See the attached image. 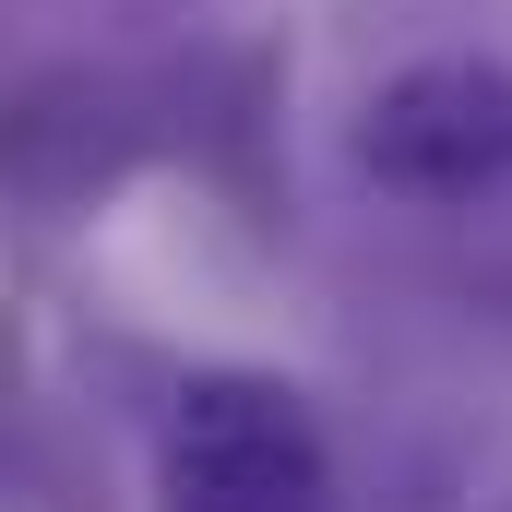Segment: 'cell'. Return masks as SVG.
I'll return each instance as SVG.
<instances>
[{"label": "cell", "instance_id": "1", "mask_svg": "<svg viewBox=\"0 0 512 512\" xmlns=\"http://www.w3.org/2000/svg\"><path fill=\"white\" fill-rule=\"evenodd\" d=\"M203 48H60L0 72V239H60L131 179L191 167Z\"/></svg>", "mask_w": 512, "mask_h": 512}, {"label": "cell", "instance_id": "2", "mask_svg": "<svg viewBox=\"0 0 512 512\" xmlns=\"http://www.w3.org/2000/svg\"><path fill=\"white\" fill-rule=\"evenodd\" d=\"M346 179L405 227H512V60L429 48L382 72L346 120Z\"/></svg>", "mask_w": 512, "mask_h": 512}, {"label": "cell", "instance_id": "3", "mask_svg": "<svg viewBox=\"0 0 512 512\" xmlns=\"http://www.w3.org/2000/svg\"><path fill=\"white\" fill-rule=\"evenodd\" d=\"M155 512H346L334 417L251 358L179 370L155 393Z\"/></svg>", "mask_w": 512, "mask_h": 512}, {"label": "cell", "instance_id": "4", "mask_svg": "<svg viewBox=\"0 0 512 512\" xmlns=\"http://www.w3.org/2000/svg\"><path fill=\"white\" fill-rule=\"evenodd\" d=\"M0 512H108V453L48 393L12 310H0Z\"/></svg>", "mask_w": 512, "mask_h": 512}]
</instances>
